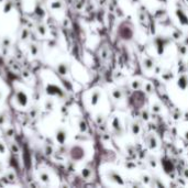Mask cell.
I'll use <instances>...</instances> for the list:
<instances>
[{"instance_id":"obj_14","label":"cell","mask_w":188,"mask_h":188,"mask_svg":"<svg viewBox=\"0 0 188 188\" xmlns=\"http://www.w3.org/2000/svg\"><path fill=\"white\" fill-rule=\"evenodd\" d=\"M180 36H182V34H180V32H178V31H175L174 34H173V38L176 39V40L180 39Z\"/></svg>"},{"instance_id":"obj_13","label":"cell","mask_w":188,"mask_h":188,"mask_svg":"<svg viewBox=\"0 0 188 188\" xmlns=\"http://www.w3.org/2000/svg\"><path fill=\"white\" fill-rule=\"evenodd\" d=\"M145 90H146L149 94L153 93V86H152L151 84H146V85H145Z\"/></svg>"},{"instance_id":"obj_8","label":"cell","mask_w":188,"mask_h":188,"mask_svg":"<svg viewBox=\"0 0 188 188\" xmlns=\"http://www.w3.org/2000/svg\"><path fill=\"white\" fill-rule=\"evenodd\" d=\"M148 144H149V146L151 148V149H155V148H156V145H157L156 139H155L153 135L149 137V139H148Z\"/></svg>"},{"instance_id":"obj_20","label":"cell","mask_w":188,"mask_h":188,"mask_svg":"<svg viewBox=\"0 0 188 188\" xmlns=\"http://www.w3.org/2000/svg\"><path fill=\"white\" fill-rule=\"evenodd\" d=\"M140 20H141V22H144V20H145V14H144V12H140Z\"/></svg>"},{"instance_id":"obj_7","label":"cell","mask_w":188,"mask_h":188,"mask_svg":"<svg viewBox=\"0 0 188 188\" xmlns=\"http://www.w3.org/2000/svg\"><path fill=\"white\" fill-rule=\"evenodd\" d=\"M112 97L115 100H120L123 97V94H122L121 89H115L112 91Z\"/></svg>"},{"instance_id":"obj_23","label":"cell","mask_w":188,"mask_h":188,"mask_svg":"<svg viewBox=\"0 0 188 188\" xmlns=\"http://www.w3.org/2000/svg\"><path fill=\"white\" fill-rule=\"evenodd\" d=\"M186 139L188 140V132H186Z\"/></svg>"},{"instance_id":"obj_18","label":"cell","mask_w":188,"mask_h":188,"mask_svg":"<svg viewBox=\"0 0 188 188\" xmlns=\"http://www.w3.org/2000/svg\"><path fill=\"white\" fill-rule=\"evenodd\" d=\"M83 174H84V177H86V178H88L89 175H90V171H89V169H84Z\"/></svg>"},{"instance_id":"obj_9","label":"cell","mask_w":188,"mask_h":188,"mask_svg":"<svg viewBox=\"0 0 188 188\" xmlns=\"http://www.w3.org/2000/svg\"><path fill=\"white\" fill-rule=\"evenodd\" d=\"M57 139H58V141L63 143L64 141H65V139H66V132L65 131H63V130H60L58 133H57Z\"/></svg>"},{"instance_id":"obj_4","label":"cell","mask_w":188,"mask_h":188,"mask_svg":"<svg viewBox=\"0 0 188 188\" xmlns=\"http://www.w3.org/2000/svg\"><path fill=\"white\" fill-rule=\"evenodd\" d=\"M112 127L115 129V131L118 133H121V124H120V120L118 118H115L113 121H112Z\"/></svg>"},{"instance_id":"obj_11","label":"cell","mask_w":188,"mask_h":188,"mask_svg":"<svg viewBox=\"0 0 188 188\" xmlns=\"http://www.w3.org/2000/svg\"><path fill=\"white\" fill-rule=\"evenodd\" d=\"M141 87H142V83L140 80H134L132 83V89H134V90H139Z\"/></svg>"},{"instance_id":"obj_5","label":"cell","mask_w":188,"mask_h":188,"mask_svg":"<svg viewBox=\"0 0 188 188\" xmlns=\"http://www.w3.org/2000/svg\"><path fill=\"white\" fill-rule=\"evenodd\" d=\"M144 64V67H145V69H148V71H150V69H152L153 68V66H154V62H153V60L152 58H145L143 62Z\"/></svg>"},{"instance_id":"obj_21","label":"cell","mask_w":188,"mask_h":188,"mask_svg":"<svg viewBox=\"0 0 188 188\" xmlns=\"http://www.w3.org/2000/svg\"><path fill=\"white\" fill-rule=\"evenodd\" d=\"M107 55H108V53H107V51H104V53H102V57H104V58H107Z\"/></svg>"},{"instance_id":"obj_10","label":"cell","mask_w":188,"mask_h":188,"mask_svg":"<svg viewBox=\"0 0 188 188\" xmlns=\"http://www.w3.org/2000/svg\"><path fill=\"white\" fill-rule=\"evenodd\" d=\"M131 130H132L133 134H139L140 133V124H139L138 122H133Z\"/></svg>"},{"instance_id":"obj_17","label":"cell","mask_w":188,"mask_h":188,"mask_svg":"<svg viewBox=\"0 0 188 188\" xmlns=\"http://www.w3.org/2000/svg\"><path fill=\"white\" fill-rule=\"evenodd\" d=\"M150 165L152 166V167H156V160L155 158H150Z\"/></svg>"},{"instance_id":"obj_22","label":"cell","mask_w":188,"mask_h":188,"mask_svg":"<svg viewBox=\"0 0 188 188\" xmlns=\"http://www.w3.org/2000/svg\"><path fill=\"white\" fill-rule=\"evenodd\" d=\"M185 176L188 177V169H185Z\"/></svg>"},{"instance_id":"obj_25","label":"cell","mask_w":188,"mask_h":188,"mask_svg":"<svg viewBox=\"0 0 188 188\" xmlns=\"http://www.w3.org/2000/svg\"><path fill=\"white\" fill-rule=\"evenodd\" d=\"M187 1H188V0H187Z\"/></svg>"},{"instance_id":"obj_12","label":"cell","mask_w":188,"mask_h":188,"mask_svg":"<svg viewBox=\"0 0 188 188\" xmlns=\"http://www.w3.org/2000/svg\"><path fill=\"white\" fill-rule=\"evenodd\" d=\"M152 111L155 112V113H160L161 111H162V107L160 105H153L152 107Z\"/></svg>"},{"instance_id":"obj_3","label":"cell","mask_w":188,"mask_h":188,"mask_svg":"<svg viewBox=\"0 0 188 188\" xmlns=\"http://www.w3.org/2000/svg\"><path fill=\"white\" fill-rule=\"evenodd\" d=\"M176 13H177V16H178V18H179V20H180V22H182L184 25L188 24V18L186 17V14L184 13V11H182V10H177Z\"/></svg>"},{"instance_id":"obj_1","label":"cell","mask_w":188,"mask_h":188,"mask_svg":"<svg viewBox=\"0 0 188 188\" xmlns=\"http://www.w3.org/2000/svg\"><path fill=\"white\" fill-rule=\"evenodd\" d=\"M107 176H108V178H109L110 180H112V182L117 183V184H120V185H123L122 177L120 176L118 173H116V172H113V171L109 172V173L107 174Z\"/></svg>"},{"instance_id":"obj_15","label":"cell","mask_w":188,"mask_h":188,"mask_svg":"<svg viewBox=\"0 0 188 188\" xmlns=\"http://www.w3.org/2000/svg\"><path fill=\"white\" fill-rule=\"evenodd\" d=\"M178 50H179V52H180L182 54H186V52H187V49H186V47H185L184 45H180Z\"/></svg>"},{"instance_id":"obj_19","label":"cell","mask_w":188,"mask_h":188,"mask_svg":"<svg viewBox=\"0 0 188 188\" xmlns=\"http://www.w3.org/2000/svg\"><path fill=\"white\" fill-rule=\"evenodd\" d=\"M80 130H82V131H85V130H86V123L84 121H80Z\"/></svg>"},{"instance_id":"obj_16","label":"cell","mask_w":188,"mask_h":188,"mask_svg":"<svg viewBox=\"0 0 188 188\" xmlns=\"http://www.w3.org/2000/svg\"><path fill=\"white\" fill-rule=\"evenodd\" d=\"M142 178H143L142 180H143V182L145 183V184H149V183L151 182V178H150V177L148 176V175H144V176H142Z\"/></svg>"},{"instance_id":"obj_2","label":"cell","mask_w":188,"mask_h":188,"mask_svg":"<svg viewBox=\"0 0 188 188\" xmlns=\"http://www.w3.org/2000/svg\"><path fill=\"white\" fill-rule=\"evenodd\" d=\"M177 85H178V87L180 89H186L188 87V77L186 75H180L179 78H178V80H177Z\"/></svg>"},{"instance_id":"obj_6","label":"cell","mask_w":188,"mask_h":188,"mask_svg":"<svg viewBox=\"0 0 188 188\" xmlns=\"http://www.w3.org/2000/svg\"><path fill=\"white\" fill-rule=\"evenodd\" d=\"M100 97H101V95H100L99 91H95L94 94L91 95V105H97V102L100 100Z\"/></svg>"},{"instance_id":"obj_24","label":"cell","mask_w":188,"mask_h":188,"mask_svg":"<svg viewBox=\"0 0 188 188\" xmlns=\"http://www.w3.org/2000/svg\"><path fill=\"white\" fill-rule=\"evenodd\" d=\"M187 67H188V65H187Z\"/></svg>"}]
</instances>
